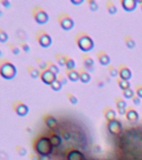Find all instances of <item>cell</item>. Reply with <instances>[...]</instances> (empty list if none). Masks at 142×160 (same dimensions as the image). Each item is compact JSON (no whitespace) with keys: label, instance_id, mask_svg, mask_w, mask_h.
Here are the masks:
<instances>
[{"label":"cell","instance_id":"obj_1","mask_svg":"<svg viewBox=\"0 0 142 160\" xmlns=\"http://www.w3.org/2000/svg\"><path fill=\"white\" fill-rule=\"evenodd\" d=\"M33 148L35 153L38 155L50 156L53 152V147L47 135H38L32 142Z\"/></svg>","mask_w":142,"mask_h":160},{"label":"cell","instance_id":"obj_2","mask_svg":"<svg viewBox=\"0 0 142 160\" xmlns=\"http://www.w3.org/2000/svg\"><path fill=\"white\" fill-rule=\"evenodd\" d=\"M74 41L79 49L84 53L89 52L94 47V40L88 33L84 32H79L77 33L74 38Z\"/></svg>","mask_w":142,"mask_h":160},{"label":"cell","instance_id":"obj_3","mask_svg":"<svg viewBox=\"0 0 142 160\" xmlns=\"http://www.w3.org/2000/svg\"><path fill=\"white\" fill-rule=\"evenodd\" d=\"M17 74V69L8 59H0V76L6 80L13 79Z\"/></svg>","mask_w":142,"mask_h":160},{"label":"cell","instance_id":"obj_4","mask_svg":"<svg viewBox=\"0 0 142 160\" xmlns=\"http://www.w3.org/2000/svg\"><path fill=\"white\" fill-rule=\"evenodd\" d=\"M31 14L36 23L38 24H44L48 22L49 18L47 12L40 6H34L31 10Z\"/></svg>","mask_w":142,"mask_h":160},{"label":"cell","instance_id":"obj_5","mask_svg":"<svg viewBox=\"0 0 142 160\" xmlns=\"http://www.w3.org/2000/svg\"><path fill=\"white\" fill-rule=\"evenodd\" d=\"M35 38L38 44L43 48H48L52 44V38L51 36L43 29H38L36 31Z\"/></svg>","mask_w":142,"mask_h":160},{"label":"cell","instance_id":"obj_6","mask_svg":"<svg viewBox=\"0 0 142 160\" xmlns=\"http://www.w3.org/2000/svg\"><path fill=\"white\" fill-rule=\"evenodd\" d=\"M58 22L63 30H70L74 27V21L65 13L58 14Z\"/></svg>","mask_w":142,"mask_h":160},{"label":"cell","instance_id":"obj_7","mask_svg":"<svg viewBox=\"0 0 142 160\" xmlns=\"http://www.w3.org/2000/svg\"><path fill=\"white\" fill-rule=\"evenodd\" d=\"M12 109L16 113V114L23 117L28 114V107L21 100H15L12 103Z\"/></svg>","mask_w":142,"mask_h":160},{"label":"cell","instance_id":"obj_8","mask_svg":"<svg viewBox=\"0 0 142 160\" xmlns=\"http://www.w3.org/2000/svg\"><path fill=\"white\" fill-rule=\"evenodd\" d=\"M43 122L45 125L52 131V132H57L58 129V123L56 118L49 114H46L43 117Z\"/></svg>","mask_w":142,"mask_h":160},{"label":"cell","instance_id":"obj_9","mask_svg":"<svg viewBox=\"0 0 142 160\" xmlns=\"http://www.w3.org/2000/svg\"><path fill=\"white\" fill-rule=\"evenodd\" d=\"M107 129L112 135H119L122 132V123L117 119L107 122Z\"/></svg>","mask_w":142,"mask_h":160},{"label":"cell","instance_id":"obj_10","mask_svg":"<svg viewBox=\"0 0 142 160\" xmlns=\"http://www.w3.org/2000/svg\"><path fill=\"white\" fill-rule=\"evenodd\" d=\"M39 78H40V79L42 80L43 83H44V84H47V85H49V86H50L51 84H53V82L57 79V75L53 74V73H52L50 70H48V69H45V70L41 71Z\"/></svg>","mask_w":142,"mask_h":160},{"label":"cell","instance_id":"obj_11","mask_svg":"<svg viewBox=\"0 0 142 160\" xmlns=\"http://www.w3.org/2000/svg\"><path fill=\"white\" fill-rule=\"evenodd\" d=\"M118 69H119V79H124V80H128V81L131 79L132 72L127 65H125V64H120Z\"/></svg>","mask_w":142,"mask_h":160},{"label":"cell","instance_id":"obj_12","mask_svg":"<svg viewBox=\"0 0 142 160\" xmlns=\"http://www.w3.org/2000/svg\"><path fill=\"white\" fill-rule=\"evenodd\" d=\"M81 57L84 69H86L88 72L93 71L94 66V59H92V57L89 54H88V53H83Z\"/></svg>","mask_w":142,"mask_h":160},{"label":"cell","instance_id":"obj_13","mask_svg":"<svg viewBox=\"0 0 142 160\" xmlns=\"http://www.w3.org/2000/svg\"><path fill=\"white\" fill-rule=\"evenodd\" d=\"M67 160H85L84 153L79 150L72 148L67 153Z\"/></svg>","mask_w":142,"mask_h":160},{"label":"cell","instance_id":"obj_14","mask_svg":"<svg viewBox=\"0 0 142 160\" xmlns=\"http://www.w3.org/2000/svg\"><path fill=\"white\" fill-rule=\"evenodd\" d=\"M97 59L99 60V63L101 65H104V66H108L109 65V63H110V58L108 55V53L104 50H99L97 52Z\"/></svg>","mask_w":142,"mask_h":160},{"label":"cell","instance_id":"obj_15","mask_svg":"<svg viewBox=\"0 0 142 160\" xmlns=\"http://www.w3.org/2000/svg\"><path fill=\"white\" fill-rule=\"evenodd\" d=\"M48 138L50 140L51 143L53 145V148H57L59 147L62 143V137L61 135L58 134L56 132H52L51 131L50 133H48L47 134Z\"/></svg>","mask_w":142,"mask_h":160},{"label":"cell","instance_id":"obj_16","mask_svg":"<svg viewBox=\"0 0 142 160\" xmlns=\"http://www.w3.org/2000/svg\"><path fill=\"white\" fill-rule=\"evenodd\" d=\"M139 114L133 107H127L126 114H125V118L127 120H129L130 122H135L139 119Z\"/></svg>","mask_w":142,"mask_h":160},{"label":"cell","instance_id":"obj_17","mask_svg":"<svg viewBox=\"0 0 142 160\" xmlns=\"http://www.w3.org/2000/svg\"><path fill=\"white\" fill-rule=\"evenodd\" d=\"M120 4L124 10L127 12H131L136 8L138 3H137L136 0H121Z\"/></svg>","mask_w":142,"mask_h":160},{"label":"cell","instance_id":"obj_18","mask_svg":"<svg viewBox=\"0 0 142 160\" xmlns=\"http://www.w3.org/2000/svg\"><path fill=\"white\" fill-rule=\"evenodd\" d=\"M103 114H104V116L107 122H109L111 120H114L116 119V112L114 111V109H113L111 107L107 106L105 107L103 110Z\"/></svg>","mask_w":142,"mask_h":160},{"label":"cell","instance_id":"obj_19","mask_svg":"<svg viewBox=\"0 0 142 160\" xmlns=\"http://www.w3.org/2000/svg\"><path fill=\"white\" fill-rule=\"evenodd\" d=\"M78 71L79 74V81L87 84L91 80V75L84 68H80Z\"/></svg>","mask_w":142,"mask_h":160},{"label":"cell","instance_id":"obj_20","mask_svg":"<svg viewBox=\"0 0 142 160\" xmlns=\"http://www.w3.org/2000/svg\"><path fill=\"white\" fill-rule=\"evenodd\" d=\"M65 74L69 81L77 82L78 80H79V71H77L75 69H74V70H66Z\"/></svg>","mask_w":142,"mask_h":160},{"label":"cell","instance_id":"obj_21","mask_svg":"<svg viewBox=\"0 0 142 160\" xmlns=\"http://www.w3.org/2000/svg\"><path fill=\"white\" fill-rule=\"evenodd\" d=\"M26 69H27V72L29 74V76L31 78H33V79H37V78L40 76V70L37 69L36 67L33 66V65H28Z\"/></svg>","mask_w":142,"mask_h":160},{"label":"cell","instance_id":"obj_22","mask_svg":"<svg viewBox=\"0 0 142 160\" xmlns=\"http://www.w3.org/2000/svg\"><path fill=\"white\" fill-rule=\"evenodd\" d=\"M105 6H106L108 13H109V14H111V15H114V14H115V13L118 12V8H117L116 5H115L112 1H110V0L106 1Z\"/></svg>","mask_w":142,"mask_h":160},{"label":"cell","instance_id":"obj_23","mask_svg":"<svg viewBox=\"0 0 142 160\" xmlns=\"http://www.w3.org/2000/svg\"><path fill=\"white\" fill-rule=\"evenodd\" d=\"M114 104L116 105L117 109H127V103L123 98L119 96L115 97Z\"/></svg>","mask_w":142,"mask_h":160},{"label":"cell","instance_id":"obj_24","mask_svg":"<svg viewBox=\"0 0 142 160\" xmlns=\"http://www.w3.org/2000/svg\"><path fill=\"white\" fill-rule=\"evenodd\" d=\"M47 66H48L47 69H48V70H50V71L52 72V73H53L54 74H56V75H58V74L60 73L59 68L57 66V64H54V63L51 61V60H48V61H47Z\"/></svg>","mask_w":142,"mask_h":160},{"label":"cell","instance_id":"obj_25","mask_svg":"<svg viewBox=\"0 0 142 160\" xmlns=\"http://www.w3.org/2000/svg\"><path fill=\"white\" fill-rule=\"evenodd\" d=\"M117 83H118L119 89H121L122 91H124V90H126V89L130 88V83L128 80H124V79L118 78L117 79Z\"/></svg>","mask_w":142,"mask_h":160},{"label":"cell","instance_id":"obj_26","mask_svg":"<svg viewBox=\"0 0 142 160\" xmlns=\"http://www.w3.org/2000/svg\"><path fill=\"white\" fill-rule=\"evenodd\" d=\"M54 58H55L56 61L58 63V64L61 67H65L66 63V56L63 55L62 53H57L54 54Z\"/></svg>","mask_w":142,"mask_h":160},{"label":"cell","instance_id":"obj_27","mask_svg":"<svg viewBox=\"0 0 142 160\" xmlns=\"http://www.w3.org/2000/svg\"><path fill=\"white\" fill-rule=\"evenodd\" d=\"M124 43H125V45L129 49H132L135 47V41L134 40V38H132L130 35H125L124 36Z\"/></svg>","mask_w":142,"mask_h":160},{"label":"cell","instance_id":"obj_28","mask_svg":"<svg viewBox=\"0 0 142 160\" xmlns=\"http://www.w3.org/2000/svg\"><path fill=\"white\" fill-rule=\"evenodd\" d=\"M75 65H76V64H75V61L74 59H72L70 56H66V70H74Z\"/></svg>","mask_w":142,"mask_h":160},{"label":"cell","instance_id":"obj_29","mask_svg":"<svg viewBox=\"0 0 142 160\" xmlns=\"http://www.w3.org/2000/svg\"><path fill=\"white\" fill-rule=\"evenodd\" d=\"M35 62L38 68H39V69H40V71L45 70L48 68V66H47V61H44L43 59H41L40 57L35 58Z\"/></svg>","mask_w":142,"mask_h":160},{"label":"cell","instance_id":"obj_30","mask_svg":"<svg viewBox=\"0 0 142 160\" xmlns=\"http://www.w3.org/2000/svg\"><path fill=\"white\" fill-rule=\"evenodd\" d=\"M107 70L109 72V74H110V76L112 77H117L119 76V69H116L115 67L111 65V64H109L107 66Z\"/></svg>","mask_w":142,"mask_h":160},{"label":"cell","instance_id":"obj_31","mask_svg":"<svg viewBox=\"0 0 142 160\" xmlns=\"http://www.w3.org/2000/svg\"><path fill=\"white\" fill-rule=\"evenodd\" d=\"M122 92H123V96H124L125 99H133V97L135 95V92H134V89H132L131 88H129V89Z\"/></svg>","mask_w":142,"mask_h":160},{"label":"cell","instance_id":"obj_32","mask_svg":"<svg viewBox=\"0 0 142 160\" xmlns=\"http://www.w3.org/2000/svg\"><path fill=\"white\" fill-rule=\"evenodd\" d=\"M14 150H15L16 153H17L18 155H20V156H25V155L28 153L27 149H26L24 147H23V146H21V145H16L15 148H14Z\"/></svg>","mask_w":142,"mask_h":160},{"label":"cell","instance_id":"obj_33","mask_svg":"<svg viewBox=\"0 0 142 160\" xmlns=\"http://www.w3.org/2000/svg\"><path fill=\"white\" fill-rule=\"evenodd\" d=\"M8 48H9V50H10L14 55H18V54H19V53H20V48H19L18 45H16V44H14V43H13L8 44Z\"/></svg>","mask_w":142,"mask_h":160},{"label":"cell","instance_id":"obj_34","mask_svg":"<svg viewBox=\"0 0 142 160\" xmlns=\"http://www.w3.org/2000/svg\"><path fill=\"white\" fill-rule=\"evenodd\" d=\"M18 47L24 52V53H28L30 51V47L25 41H19L18 42Z\"/></svg>","mask_w":142,"mask_h":160},{"label":"cell","instance_id":"obj_35","mask_svg":"<svg viewBox=\"0 0 142 160\" xmlns=\"http://www.w3.org/2000/svg\"><path fill=\"white\" fill-rule=\"evenodd\" d=\"M62 86H63V84H61V82L58 80V79H56L55 81L51 84L50 88L53 89V91H59L62 89Z\"/></svg>","mask_w":142,"mask_h":160},{"label":"cell","instance_id":"obj_36","mask_svg":"<svg viewBox=\"0 0 142 160\" xmlns=\"http://www.w3.org/2000/svg\"><path fill=\"white\" fill-rule=\"evenodd\" d=\"M87 3H88V5H89V9L91 11L95 12V11L98 10L99 5H98V3H97L94 0H88V1H87Z\"/></svg>","mask_w":142,"mask_h":160},{"label":"cell","instance_id":"obj_37","mask_svg":"<svg viewBox=\"0 0 142 160\" xmlns=\"http://www.w3.org/2000/svg\"><path fill=\"white\" fill-rule=\"evenodd\" d=\"M8 39V33L3 30V28H0V42L1 43H6Z\"/></svg>","mask_w":142,"mask_h":160},{"label":"cell","instance_id":"obj_38","mask_svg":"<svg viewBox=\"0 0 142 160\" xmlns=\"http://www.w3.org/2000/svg\"><path fill=\"white\" fill-rule=\"evenodd\" d=\"M66 96L68 98V101L70 102L72 104H77L78 103V99H77L76 96H74V94L70 93V92H68L67 94H66Z\"/></svg>","mask_w":142,"mask_h":160},{"label":"cell","instance_id":"obj_39","mask_svg":"<svg viewBox=\"0 0 142 160\" xmlns=\"http://www.w3.org/2000/svg\"><path fill=\"white\" fill-rule=\"evenodd\" d=\"M57 79L59 80V81L61 82V84H63V85L67 84V83H68V79L67 78V76H66V74H62V73H59V74L57 75Z\"/></svg>","mask_w":142,"mask_h":160},{"label":"cell","instance_id":"obj_40","mask_svg":"<svg viewBox=\"0 0 142 160\" xmlns=\"http://www.w3.org/2000/svg\"><path fill=\"white\" fill-rule=\"evenodd\" d=\"M134 92L137 96L142 99V85L141 84H136L134 86Z\"/></svg>","mask_w":142,"mask_h":160},{"label":"cell","instance_id":"obj_41","mask_svg":"<svg viewBox=\"0 0 142 160\" xmlns=\"http://www.w3.org/2000/svg\"><path fill=\"white\" fill-rule=\"evenodd\" d=\"M60 135L61 137H62V138H63V139L65 140H68L71 138V133L68 132V130H63V131H62Z\"/></svg>","mask_w":142,"mask_h":160},{"label":"cell","instance_id":"obj_42","mask_svg":"<svg viewBox=\"0 0 142 160\" xmlns=\"http://www.w3.org/2000/svg\"><path fill=\"white\" fill-rule=\"evenodd\" d=\"M132 102H133V104H134V105H139L140 103H141V99L139 98V97L135 94V95L133 97V99H132Z\"/></svg>","mask_w":142,"mask_h":160},{"label":"cell","instance_id":"obj_43","mask_svg":"<svg viewBox=\"0 0 142 160\" xmlns=\"http://www.w3.org/2000/svg\"><path fill=\"white\" fill-rule=\"evenodd\" d=\"M0 3L6 8H8L11 7V3L8 0H0Z\"/></svg>","mask_w":142,"mask_h":160},{"label":"cell","instance_id":"obj_44","mask_svg":"<svg viewBox=\"0 0 142 160\" xmlns=\"http://www.w3.org/2000/svg\"><path fill=\"white\" fill-rule=\"evenodd\" d=\"M28 158H29L31 160H38V154L35 153H30L28 154Z\"/></svg>","mask_w":142,"mask_h":160},{"label":"cell","instance_id":"obj_45","mask_svg":"<svg viewBox=\"0 0 142 160\" xmlns=\"http://www.w3.org/2000/svg\"><path fill=\"white\" fill-rule=\"evenodd\" d=\"M38 160H51L50 156H45V155H38Z\"/></svg>","mask_w":142,"mask_h":160},{"label":"cell","instance_id":"obj_46","mask_svg":"<svg viewBox=\"0 0 142 160\" xmlns=\"http://www.w3.org/2000/svg\"><path fill=\"white\" fill-rule=\"evenodd\" d=\"M127 109H117V111L120 115H125Z\"/></svg>","mask_w":142,"mask_h":160},{"label":"cell","instance_id":"obj_47","mask_svg":"<svg viewBox=\"0 0 142 160\" xmlns=\"http://www.w3.org/2000/svg\"><path fill=\"white\" fill-rule=\"evenodd\" d=\"M84 1L83 0H71V3L74 4V5H79V4H81Z\"/></svg>","mask_w":142,"mask_h":160},{"label":"cell","instance_id":"obj_48","mask_svg":"<svg viewBox=\"0 0 142 160\" xmlns=\"http://www.w3.org/2000/svg\"><path fill=\"white\" fill-rule=\"evenodd\" d=\"M1 16H3V11L0 9V17H1Z\"/></svg>","mask_w":142,"mask_h":160},{"label":"cell","instance_id":"obj_49","mask_svg":"<svg viewBox=\"0 0 142 160\" xmlns=\"http://www.w3.org/2000/svg\"><path fill=\"white\" fill-rule=\"evenodd\" d=\"M2 54H3V53H2V51L0 49V56H2Z\"/></svg>","mask_w":142,"mask_h":160},{"label":"cell","instance_id":"obj_50","mask_svg":"<svg viewBox=\"0 0 142 160\" xmlns=\"http://www.w3.org/2000/svg\"><path fill=\"white\" fill-rule=\"evenodd\" d=\"M140 8H141V11H142V3L140 4Z\"/></svg>","mask_w":142,"mask_h":160},{"label":"cell","instance_id":"obj_51","mask_svg":"<svg viewBox=\"0 0 142 160\" xmlns=\"http://www.w3.org/2000/svg\"><path fill=\"white\" fill-rule=\"evenodd\" d=\"M60 160H67V159H60Z\"/></svg>","mask_w":142,"mask_h":160}]
</instances>
